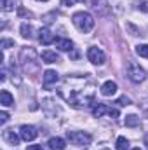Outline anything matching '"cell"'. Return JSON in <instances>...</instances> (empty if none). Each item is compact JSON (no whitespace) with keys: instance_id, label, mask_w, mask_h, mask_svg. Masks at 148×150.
Returning <instances> with one entry per match:
<instances>
[{"instance_id":"obj_24","label":"cell","mask_w":148,"mask_h":150,"mask_svg":"<svg viewBox=\"0 0 148 150\" xmlns=\"http://www.w3.org/2000/svg\"><path fill=\"white\" fill-rule=\"evenodd\" d=\"M145 145L148 147V134H145Z\"/></svg>"},{"instance_id":"obj_11","label":"cell","mask_w":148,"mask_h":150,"mask_svg":"<svg viewBox=\"0 0 148 150\" xmlns=\"http://www.w3.org/2000/svg\"><path fill=\"white\" fill-rule=\"evenodd\" d=\"M40 58H42L44 63H58L59 61V56L56 52H52V51H44L40 54Z\"/></svg>"},{"instance_id":"obj_17","label":"cell","mask_w":148,"mask_h":150,"mask_svg":"<svg viewBox=\"0 0 148 150\" xmlns=\"http://www.w3.org/2000/svg\"><path fill=\"white\" fill-rule=\"evenodd\" d=\"M21 35L25 38H32V26L26 25V23H23L21 25Z\"/></svg>"},{"instance_id":"obj_21","label":"cell","mask_w":148,"mask_h":150,"mask_svg":"<svg viewBox=\"0 0 148 150\" xmlns=\"http://www.w3.org/2000/svg\"><path fill=\"white\" fill-rule=\"evenodd\" d=\"M117 103L122 105V107H127V105H131V100H129L127 96H120V98L117 100Z\"/></svg>"},{"instance_id":"obj_27","label":"cell","mask_w":148,"mask_h":150,"mask_svg":"<svg viewBox=\"0 0 148 150\" xmlns=\"http://www.w3.org/2000/svg\"><path fill=\"white\" fill-rule=\"evenodd\" d=\"M101 150H110V149H101Z\"/></svg>"},{"instance_id":"obj_9","label":"cell","mask_w":148,"mask_h":150,"mask_svg":"<svg viewBox=\"0 0 148 150\" xmlns=\"http://www.w3.org/2000/svg\"><path fill=\"white\" fill-rule=\"evenodd\" d=\"M58 80H59L58 72H54V70H45V74H44V86H45V87H49L51 84H56Z\"/></svg>"},{"instance_id":"obj_4","label":"cell","mask_w":148,"mask_h":150,"mask_svg":"<svg viewBox=\"0 0 148 150\" xmlns=\"http://www.w3.org/2000/svg\"><path fill=\"white\" fill-rule=\"evenodd\" d=\"M87 59L92 63V65H103L105 63V52L99 49V47H89L87 51Z\"/></svg>"},{"instance_id":"obj_19","label":"cell","mask_w":148,"mask_h":150,"mask_svg":"<svg viewBox=\"0 0 148 150\" xmlns=\"http://www.w3.org/2000/svg\"><path fill=\"white\" fill-rule=\"evenodd\" d=\"M14 4H16V0H2V9L5 12H9V11L14 9Z\"/></svg>"},{"instance_id":"obj_22","label":"cell","mask_w":148,"mask_h":150,"mask_svg":"<svg viewBox=\"0 0 148 150\" xmlns=\"http://www.w3.org/2000/svg\"><path fill=\"white\" fill-rule=\"evenodd\" d=\"M9 120V113L7 112H0V124H5Z\"/></svg>"},{"instance_id":"obj_10","label":"cell","mask_w":148,"mask_h":150,"mask_svg":"<svg viewBox=\"0 0 148 150\" xmlns=\"http://www.w3.org/2000/svg\"><path fill=\"white\" fill-rule=\"evenodd\" d=\"M49 149L51 150H65L66 149V142L63 138H51L49 140Z\"/></svg>"},{"instance_id":"obj_3","label":"cell","mask_w":148,"mask_h":150,"mask_svg":"<svg viewBox=\"0 0 148 150\" xmlns=\"http://www.w3.org/2000/svg\"><path fill=\"white\" fill-rule=\"evenodd\" d=\"M127 77H129L131 82L140 84V82H143V80L147 79V74H145V70H143L138 63H131V65L127 67Z\"/></svg>"},{"instance_id":"obj_6","label":"cell","mask_w":148,"mask_h":150,"mask_svg":"<svg viewBox=\"0 0 148 150\" xmlns=\"http://www.w3.org/2000/svg\"><path fill=\"white\" fill-rule=\"evenodd\" d=\"M38 40H40V44L49 45V44H52L56 38H54L52 32H51L49 28H40V30H38Z\"/></svg>"},{"instance_id":"obj_16","label":"cell","mask_w":148,"mask_h":150,"mask_svg":"<svg viewBox=\"0 0 148 150\" xmlns=\"http://www.w3.org/2000/svg\"><path fill=\"white\" fill-rule=\"evenodd\" d=\"M115 149L117 150H127L129 149V142H127V138L118 136V138H117V143H115Z\"/></svg>"},{"instance_id":"obj_20","label":"cell","mask_w":148,"mask_h":150,"mask_svg":"<svg viewBox=\"0 0 148 150\" xmlns=\"http://www.w3.org/2000/svg\"><path fill=\"white\" fill-rule=\"evenodd\" d=\"M0 45H2V49H9V47H14V40H9V38H4V40L0 42Z\"/></svg>"},{"instance_id":"obj_8","label":"cell","mask_w":148,"mask_h":150,"mask_svg":"<svg viewBox=\"0 0 148 150\" xmlns=\"http://www.w3.org/2000/svg\"><path fill=\"white\" fill-rule=\"evenodd\" d=\"M54 44H56V47H58L59 51H72V49H73V42H72L70 38L58 37L54 40Z\"/></svg>"},{"instance_id":"obj_12","label":"cell","mask_w":148,"mask_h":150,"mask_svg":"<svg viewBox=\"0 0 148 150\" xmlns=\"http://www.w3.org/2000/svg\"><path fill=\"white\" fill-rule=\"evenodd\" d=\"M4 140H5V142H9V143H11V145H14V147H16V145H19V136H18L12 129L4 131Z\"/></svg>"},{"instance_id":"obj_7","label":"cell","mask_w":148,"mask_h":150,"mask_svg":"<svg viewBox=\"0 0 148 150\" xmlns=\"http://www.w3.org/2000/svg\"><path fill=\"white\" fill-rule=\"evenodd\" d=\"M117 82H113V80H106L103 86H101V94L103 96H113L115 93H117Z\"/></svg>"},{"instance_id":"obj_14","label":"cell","mask_w":148,"mask_h":150,"mask_svg":"<svg viewBox=\"0 0 148 150\" xmlns=\"http://www.w3.org/2000/svg\"><path fill=\"white\" fill-rule=\"evenodd\" d=\"M108 112H110V107H106V105H103V103H99L98 107L92 108V115H94V117H101L103 113H108Z\"/></svg>"},{"instance_id":"obj_18","label":"cell","mask_w":148,"mask_h":150,"mask_svg":"<svg viewBox=\"0 0 148 150\" xmlns=\"http://www.w3.org/2000/svg\"><path fill=\"white\" fill-rule=\"evenodd\" d=\"M136 52L141 56V58H148V44H141L136 47Z\"/></svg>"},{"instance_id":"obj_25","label":"cell","mask_w":148,"mask_h":150,"mask_svg":"<svg viewBox=\"0 0 148 150\" xmlns=\"http://www.w3.org/2000/svg\"><path fill=\"white\" fill-rule=\"evenodd\" d=\"M37 2H49V0H37Z\"/></svg>"},{"instance_id":"obj_23","label":"cell","mask_w":148,"mask_h":150,"mask_svg":"<svg viewBox=\"0 0 148 150\" xmlns=\"http://www.w3.org/2000/svg\"><path fill=\"white\" fill-rule=\"evenodd\" d=\"M26 150H44V149H42V145H28Z\"/></svg>"},{"instance_id":"obj_26","label":"cell","mask_w":148,"mask_h":150,"mask_svg":"<svg viewBox=\"0 0 148 150\" xmlns=\"http://www.w3.org/2000/svg\"><path fill=\"white\" fill-rule=\"evenodd\" d=\"M132 150H141V149H140V147H136V149H132Z\"/></svg>"},{"instance_id":"obj_13","label":"cell","mask_w":148,"mask_h":150,"mask_svg":"<svg viewBox=\"0 0 148 150\" xmlns=\"http://www.w3.org/2000/svg\"><path fill=\"white\" fill-rule=\"evenodd\" d=\"M0 103H2L4 107H11V105L14 103L12 94H11L9 91H2V93H0Z\"/></svg>"},{"instance_id":"obj_5","label":"cell","mask_w":148,"mask_h":150,"mask_svg":"<svg viewBox=\"0 0 148 150\" xmlns=\"http://www.w3.org/2000/svg\"><path fill=\"white\" fill-rule=\"evenodd\" d=\"M19 134L25 142H33L35 138L38 136V131L35 126H28V124H23L21 129H19Z\"/></svg>"},{"instance_id":"obj_15","label":"cell","mask_w":148,"mask_h":150,"mask_svg":"<svg viewBox=\"0 0 148 150\" xmlns=\"http://www.w3.org/2000/svg\"><path fill=\"white\" fill-rule=\"evenodd\" d=\"M125 126H127V127H134V126H140V117H138V115H134V113L127 115V117H125Z\"/></svg>"},{"instance_id":"obj_1","label":"cell","mask_w":148,"mask_h":150,"mask_svg":"<svg viewBox=\"0 0 148 150\" xmlns=\"http://www.w3.org/2000/svg\"><path fill=\"white\" fill-rule=\"evenodd\" d=\"M72 21H73L75 26L78 28V32H82V33H89V32L94 28V18H92L89 12H84V11L75 12L73 18H72Z\"/></svg>"},{"instance_id":"obj_2","label":"cell","mask_w":148,"mask_h":150,"mask_svg":"<svg viewBox=\"0 0 148 150\" xmlns=\"http://www.w3.org/2000/svg\"><path fill=\"white\" fill-rule=\"evenodd\" d=\"M66 136H68L70 143H72V145H77V147H85V145H89L91 140H92L91 134H89V133H84V131H68Z\"/></svg>"}]
</instances>
